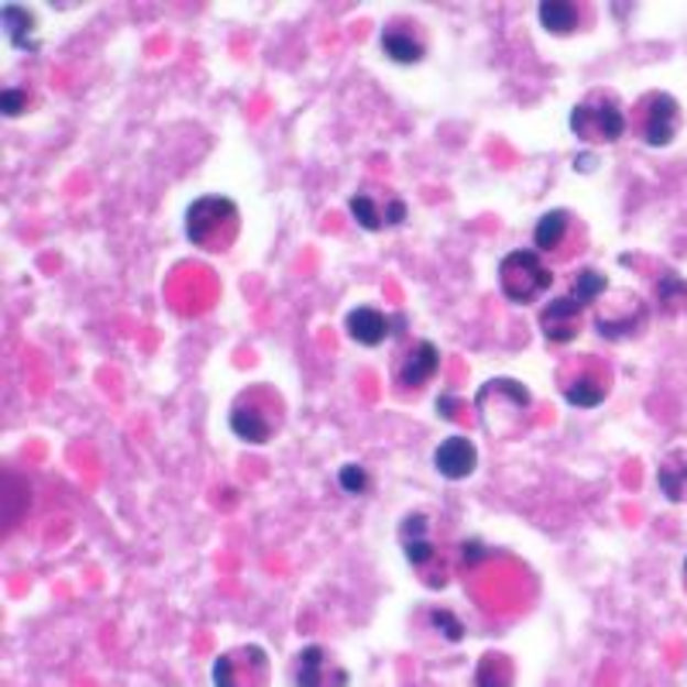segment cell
<instances>
[{
  "label": "cell",
  "instance_id": "8fae6325",
  "mask_svg": "<svg viewBox=\"0 0 687 687\" xmlns=\"http://www.w3.org/2000/svg\"><path fill=\"white\" fill-rule=\"evenodd\" d=\"M585 241H588L585 220L575 210H564V207L547 210L533 227V251L557 258V262L578 254L585 248Z\"/></svg>",
  "mask_w": 687,
  "mask_h": 687
},
{
  "label": "cell",
  "instance_id": "f546056e",
  "mask_svg": "<svg viewBox=\"0 0 687 687\" xmlns=\"http://www.w3.org/2000/svg\"><path fill=\"white\" fill-rule=\"evenodd\" d=\"M680 575H684V588H687V557H684V570H680Z\"/></svg>",
  "mask_w": 687,
  "mask_h": 687
},
{
  "label": "cell",
  "instance_id": "8992f818",
  "mask_svg": "<svg viewBox=\"0 0 687 687\" xmlns=\"http://www.w3.org/2000/svg\"><path fill=\"white\" fill-rule=\"evenodd\" d=\"M612 389V368L601 355H567L557 364V392L567 406L575 410H595L609 399Z\"/></svg>",
  "mask_w": 687,
  "mask_h": 687
},
{
  "label": "cell",
  "instance_id": "277c9868",
  "mask_svg": "<svg viewBox=\"0 0 687 687\" xmlns=\"http://www.w3.org/2000/svg\"><path fill=\"white\" fill-rule=\"evenodd\" d=\"M183 231L193 248L220 254L227 248H235V241L241 235V210L235 199H227L220 193L196 196L186 207Z\"/></svg>",
  "mask_w": 687,
  "mask_h": 687
},
{
  "label": "cell",
  "instance_id": "83f0119b",
  "mask_svg": "<svg viewBox=\"0 0 687 687\" xmlns=\"http://www.w3.org/2000/svg\"><path fill=\"white\" fill-rule=\"evenodd\" d=\"M437 410H440V416H444V419H454V416H457V410H461V399L450 395V392H444V395L437 399Z\"/></svg>",
  "mask_w": 687,
  "mask_h": 687
},
{
  "label": "cell",
  "instance_id": "44dd1931",
  "mask_svg": "<svg viewBox=\"0 0 687 687\" xmlns=\"http://www.w3.org/2000/svg\"><path fill=\"white\" fill-rule=\"evenodd\" d=\"M4 28H8V39H11V45L14 48H21V52H39V39L32 35L35 28H39V18H35V11L32 8H24V4H4Z\"/></svg>",
  "mask_w": 687,
  "mask_h": 687
},
{
  "label": "cell",
  "instance_id": "e0dca14e",
  "mask_svg": "<svg viewBox=\"0 0 687 687\" xmlns=\"http://www.w3.org/2000/svg\"><path fill=\"white\" fill-rule=\"evenodd\" d=\"M434 468L447 481H465V478H471L475 468H478V447H475V440L465 437V434H454V437L440 440V447L434 450Z\"/></svg>",
  "mask_w": 687,
  "mask_h": 687
},
{
  "label": "cell",
  "instance_id": "cb8c5ba5",
  "mask_svg": "<svg viewBox=\"0 0 687 687\" xmlns=\"http://www.w3.org/2000/svg\"><path fill=\"white\" fill-rule=\"evenodd\" d=\"M337 484H340V492L344 495H364L368 492V484H371V478H368V471L361 468V465H340L337 468Z\"/></svg>",
  "mask_w": 687,
  "mask_h": 687
},
{
  "label": "cell",
  "instance_id": "7a4b0ae2",
  "mask_svg": "<svg viewBox=\"0 0 687 687\" xmlns=\"http://www.w3.org/2000/svg\"><path fill=\"white\" fill-rule=\"evenodd\" d=\"M227 423H231L235 437L251 447L272 444L285 426V399L275 385H265V382L244 385L235 395Z\"/></svg>",
  "mask_w": 687,
  "mask_h": 687
},
{
  "label": "cell",
  "instance_id": "f1b7e54d",
  "mask_svg": "<svg viewBox=\"0 0 687 687\" xmlns=\"http://www.w3.org/2000/svg\"><path fill=\"white\" fill-rule=\"evenodd\" d=\"M598 159L595 155H578V172H595Z\"/></svg>",
  "mask_w": 687,
  "mask_h": 687
},
{
  "label": "cell",
  "instance_id": "5bb4252c",
  "mask_svg": "<svg viewBox=\"0 0 687 687\" xmlns=\"http://www.w3.org/2000/svg\"><path fill=\"white\" fill-rule=\"evenodd\" d=\"M293 680H296V687H348L351 674L327 646L309 643L296 653Z\"/></svg>",
  "mask_w": 687,
  "mask_h": 687
},
{
  "label": "cell",
  "instance_id": "484cf974",
  "mask_svg": "<svg viewBox=\"0 0 687 687\" xmlns=\"http://www.w3.org/2000/svg\"><path fill=\"white\" fill-rule=\"evenodd\" d=\"M0 107H4L8 118H18V113H24V107H28V94L21 90V86H8V90L0 94Z\"/></svg>",
  "mask_w": 687,
  "mask_h": 687
},
{
  "label": "cell",
  "instance_id": "9a60e30c",
  "mask_svg": "<svg viewBox=\"0 0 687 687\" xmlns=\"http://www.w3.org/2000/svg\"><path fill=\"white\" fill-rule=\"evenodd\" d=\"M382 52L389 55L392 63L399 66H416L423 63L426 55V35H423V24L413 21V18H392L382 24Z\"/></svg>",
  "mask_w": 687,
  "mask_h": 687
},
{
  "label": "cell",
  "instance_id": "7402d4cb",
  "mask_svg": "<svg viewBox=\"0 0 687 687\" xmlns=\"http://www.w3.org/2000/svg\"><path fill=\"white\" fill-rule=\"evenodd\" d=\"M515 684V664L509 653L489 650L475 667V687H512Z\"/></svg>",
  "mask_w": 687,
  "mask_h": 687
},
{
  "label": "cell",
  "instance_id": "2e32d148",
  "mask_svg": "<svg viewBox=\"0 0 687 687\" xmlns=\"http://www.w3.org/2000/svg\"><path fill=\"white\" fill-rule=\"evenodd\" d=\"M585 320H588V306H581L570 293L554 296L539 309V330L550 344H570L585 330Z\"/></svg>",
  "mask_w": 687,
  "mask_h": 687
},
{
  "label": "cell",
  "instance_id": "4fadbf2b",
  "mask_svg": "<svg viewBox=\"0 0 687 687\" xmlns=\"http://www.w3.org/2000/svg\"><path fill=\"white\" fill-rule=\"evenodd\" d=\"M440 371V348L434 340H410L403 351L392 361V385L395 392H419L423 385H429Z\"/></svg>",
  "mask_w": 687,
  "mask_h": 687
},
{
  "label": "cell",
  "instance_id": "9c48e42d",
  "mask_svg": "<svg viewBox=\"0 0 687 687\" xmlns=\"http://www.w3.org/2000/svg\"><path fill=\"white\" fill-rule=\"evenodd\" d=\"M591 327L606 340H625L646 324V299L633 290H609L591 306Z\"/></svg>",
  "mask_w": 687,
  "mask_h": 687
},
{
  "label": "cell",
  "instance_id": "6da1fadb",
  "mask_svg": "<svg viewBox=\"0 0 687 687\" xmlns=\"http://www.w3.org/2000/svg\"><path fill=\"white\" fill-rule=\"evenodd\" d=\"M475 413L492 440L512 444L533 429L536 399L520 379H489L475 395Z\"/></svg>",
  "mask_w": 687,
  "mask_h": 687
},
{
  "label": "cell",
  "instance_id": "30bf717a",
  "mask_svg": "<svg viewBox=\"0 0 687 687\" xmlns=\"http://www.w3.org/2000/svg\"><path fill=\"white\" fill-rule=\"evenodd\" d=\"M214 687H269L272 661L269 650L258 643H241L235 650H223L210 667Z\"/></svg>",
  "mask_w": 687,
  "mask_h": 687
},
{
  "label": "cell",
  "instance_id": "ac0fdd59",
  "mask_svg": "<svg viewBox=\"0 0 687 687\" xmlns=\"http://www.w3.org/2000/svg\"><path fill=\"white\" fill-rule=\"evenodd\" d=\"M395 320L379 306H355L348 317H344V330H348L351 340H358L361 348H379L385 344L395 330Z\"/></svg>",
  "mask_w": 687,
  "mask_h": 687
},
{
  "label": "cell",
  "instance_id": "52a82bcc",
  "mask_svg": "<svg viewBox=\"0 0 687 687\" xmlns=\"http://www.w3.org/2000/svg\"><path fill=\"white\" fill-rule=\"evenodd\" d=\"M554 272L533 248L509 251L499 262V290L515 306H533L543 293H550Z\"/></svg>",
  "mask_w": 687,
  "mask_h": 687
},
{
  "label": "cell",
  "instance_id": "7c38bea8",
  "mask_svg": "<svg viewBox=\"0 0 687 687\" xmlns=\"http://www.w3.org/2000/svg\"><path fill=\"white\" fill-rule=\"evenodd\" d=\"M348 210L358 220V227H364V231H385V227L406 223V217H410L406 199L399 196L395 189L379 186V183L361 186L358 193H351Z\"/></svg>",
  "mask_w": 687,
  "mask_h": 687
},
{
  "label": "cell",
  "instance_id": "603a6c76",
  "mask_svg": "<svg viewBox=\"0 0 687 687\" xmlns=\"http://www.w3.org/2000/svg\"><path fill=\"white\" fill-rule=\"evenodd\" d=\"M612 290V285H609V275L606 272H601V269H578L575 275H570V296H575L581 306H588V313H591V306L601 299V296H606Z\"/></svg>",
  "mask_w": 687,
  "mask_h": 687
},
{
  "label": "cell",
  "instance_id": "5b68a950",
  "mask_svg": "<svg viewBox=\"0 0 687 687\" xmlns=\"http://www.w3.org/2000/svg\"><path fill=\"white\" fill-rule=\"evenodd\" d=\"M567 128L585 145H612V141H619L629 131V110L622 107L619 94L598 86V90H588L570 107Z\"/></svg>",
  "mask_w": 687,
  "mask_h": 687
},
{
  "label": "cell",
  "instance_id": "ffe728a7",
  "mask_svg": "<svg viewBox=\"0 0 687 687\" xmlns=\"http://www.w3.org/2000/svg\"><path fill=\"white\" fill-rule=\"evenodd\" d=\"M656 484H661L664 499L687 502V447L664 454L661 468H656Z\"/></svg>",
  "mask_w": 687,
  "mask_h": 687
},
{
  "label": "cell",
  "instance_id": "d6986e66",
  "mask_svg": "<svg viewBox=\"0 0 687 687\" xmlns=\"http://www.w3.org/2000/svg\"><path fill=\"white\" fill-rule=\"evenodd\" d=\"M585 14L588 11L581 4H575V0H543V4L536 8L543 32H550V35H575L585 24Z\"/></svg>",
  "mask_w": 687,
  "mask_h": 687
},
{
  "label": "cell",
  "instance_id": "ba28073f",
  "mask_svg": "<svg viewBox=\"0 0 687 687\" xmlns=\"http://www.w3.org/2000/svg\"><path fill=\"white\" fill-rule=\"evenodd\" d=\"M680 124H684V110L664 90L643 94L633 103V110H629V131H633L650 149H667L670 141L680 134Z\"/></svg>",
  "mask_w": 687,
  "mask_h": 687
},
{
  "label": "cell",
  "instance_id": "3957f363",
  "mask_svg": "<svg viewBox=\"0 0 687 687\" xmlns=\"http://www.w3.org/2000/svg\"><path fill=\"white\" fill-rule=\"evenodd\" d=\"M399 543H403V554L410 567L419 575L426 588H447L454 578V554L434 536V515L416 509L410 512L403 523H399Z\"/></svg>",
  "mask_w": 687,
  "mask_h": 687
},
{
  "label": "cell",
  "instance_id": "4316f807",
  "mask_svg": "<svg viewBox=\"0 0 687 687\" xmlns=\"http://www.w3.org/2000/svg\"><path fill=\"white\" fill-rule=\"evenodd\" d=\"M457 557H461L465 564H478V560L489 557V547H484L481 539H465V543H461V550H457Z\"/></svg>",
  "mask_w": 687,
  "mask_h": 687
},
{
  "label": "cell",
  "instance_id": "d4e9b609",
  "mask_svg": "<svg viewBox=\"0 0 687 687\" xmlns=\"http://www.w3.org/2000/svg\"><path fill=\"white\" fill-rule=\"evenodd\" d=\"M429 622H434V629L444 636V640H450V643H461L465 640V622L457 619L454 612H447V609H434L429 612Z\"/></svg>",
  "mask_w": 687,
  "mask_h": 687
}]
</instances>
